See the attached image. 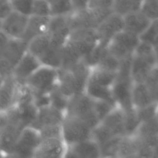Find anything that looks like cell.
I'll return each instance as SVG.
<instances>
[{"instance_id":"1","label":"cell","mask_w":158,"mask_h":158,"mask_svg":"<svg viewBox=\"0 0 158 158\" xmlns=\"http://www.w3.org/2000/svg\"><path fill=\"white\" fill-rule=\"evenodd\" d=\"M58 69L41 65L26 80L25 85L34 94H49L57 86Z\"/></svg>"},{"instance_id":"2","label":"cell","mask_w":158,"mask_h":158,"mask_svg":"<svg viewBox=\"0 0 158 158\" xmlns=\"http://www.w3.org/2000/svg\"><path fill=\"white\" fill-rule=\"evenodd\" d=\"M62 138L68 146L91 137L92 128L83 120L65 114L61 123Z\"/></svg>"},{"instance_id":"3","label":"cell","mask_w":158,"mask_h":158,"mask_svg":"<svg viewBox=\"0 0 158 158\" xmlns=\"http://www.w3.org/2000/svg\"><path fill=\"white\" fill-rule=\"evenodd\" d=\"M140 42L139 37L126 30H122L116 34L106 46L108 53L119 60H123L132 56L136 46Z\"/></svg>"},{"instance_id":"4","label":"cell","mask_w":158,"mask_h":158,"mask_svg":"<svg viewBox=\"0 0 158 158\" xmlns=\"http://www.w3.org/2000/svg\"><path fill=\"white\" fill-rule=\"evenodd\" d=\"M65 114L74 116L94 128L99 123L93 107V101L84 93L75 95L69 100Z\"/></svg>"},{"instance_id":"5","label":"cell","mask_w":158,"mask_h":158,"mask_svg":"<svg viewBox=\"0 0 158 158\" xmlns=\"http://www.w3.org/2000/svg\"><path fill=\"white\" fill-rule=\"evenodd\" d=\"M41 140V136L37 130L26 127L22 131L13 151L7 155L10 158H33Z\"/></svg>"},{"instance_id":"6","label":"cell","mask_w":158,"mask_h":158,"mask_svg":"<svg viewBox=\"0 0 158 158\" xmlns=\"http://www.w3.org/2000/svg\"><path fill=\"white\" fill-rule=\"evenodd\" d=\"M8 113L9 117V123L0 132V151L5 156L13 151L22 131L26 127L12 109L9 110Z\"/></svg>"},{"instance_id":"7","label":"cell","mask_w":158,"mask_h":158,"mask_svg":"<svg viewBox=\"0 0 158 158\" xmlns=\"http://www.w3.org/2000/svg\"><path fill=\"white\" fill-rule=\"evenodd\" d=\"M68 41L83 59L98 44L99 38L95 29H80L70 31Z\"/></svg>"},{"instance_id":"8","label":"cell","mask_w":158,"mask_h":158,"mask_svg":"<svg viewBox=\"0 0 158 158\" xmlns=\"http://www.w3.org/2000/svg\"><path fill=\"white\" fill-rule=\"evenodd\" d=\"M131 76L117 74V80L112 88V94L116 105L124 111L134 109L131 101Z\"/></svg>"},{"instance_id":"9","label":"cell","mask_w":158,"mask_h":158,"mask_svg":"<svg viewBox=\"0 0 158 158\" xmlns=\"http://www.w3.org/2000/svg\"><path fill=\"white\" fill-rule=\"evenodd\" d=\"M123 29V16L114 12H111L95 28L99 38V43L106 46L110 40Z\"/></svg>"},{"instance_id":"10","label":"cell","mask_w":158,"mask_h":158,"mask_svg":"<svg viewBox=\"0 0 158 158\" xmlns=\"http://www.w3.org/2000/svg\"><path fill=\"white\" fill-rule=\"evenodd\" d=\"M29 16L12 11L1 22L0 30L9 39H22Z\"/></svg>"},{"instance_id":"11","label":"cell","mask_w":158,"mask_h":158,"mask_svg":"<svg viewBox=\"0 0 158 158\" xmlns=\"http://www.w3.org/2000/svg\"><path fill=\"white\" fill-rule=\"evenodd\" d=\"M65 114L51 104L37 109L36 116L29 127L40 131L48 127L60 125L63 120Z\"/></svg>"},{"instance_id":"12","label":"cell","mask_w":158,"mask_h":158,"mask_svg":"<svg viewBox=\"0 0 158 158\" xmlns=\"http://www.w3.org/2000/svg\"><path fill=\"white\" fill-rule=\"evenodd\" d=\"M41 65L40 60L26 51L14 66L11 74L19 84H25L31 74Z\"/></svg>"},{"instance_id":"13","label":"cell","mask_w":158,"mask_h":158,"mask_svg":"<svg viewBox=\"0 0 158 158\" xmlns=\"http://www.w3.org/2000/svg\"><path fill=\"white\" fill-rule=\"evenodd\" d=\"M67 151V145L63 138L42 140L34 153L33 158H63Z\"/></svg>"},{"instance_id":"14","label":"cell","mask_w":158,"mask_h":158,"mask_svg":"<svg viewBox=\"0 0 158 158\" xmlns=\"http://www.w3.org/2000/svg\"><path fill=\"white\" fill-rule=\"evenodd\" d=\"M18 86L12 74L4 77L0 83V111H9L13 107Z\"/></svg>"},{"instance_id":"15","label":"cell","mask_w":158,"mask_h":158,"mask_svg":"<svg viewBox=\"0 0 158 158\" xmlns=\"http://www.w3.org/2000/svg\"><path fill=\"white\" fill-rule=\"evenodd\" d=\"M27 51V43L22 39H9L6 48L0 56L9 67L13 69L23 54Z\"/></svg>"},{"instance_id":"16","label":"cell","mask_w":158,"mask_h":158,"mask_svg":"<svg viewBox=\"0 0 158 158\" xmlns=\"http://www.w3.org/2000/svg\"><path fill=\"white\" fill-rule=\"evenodd\" d=\"M99 123L106 128L114 137L124 136V110L119 106H115Z\"/></svg>"},{"instance_id":"17","label":"cell","mask_w":158,"mask_h":158,"mask_svg":"<svg viewBox=\"0 0 158 158\" xmlns=\"http://www.w3.org/2000/svg\"><path fill=\"white\" fill-rule=\"evenodd\" d=\"M157 63L132 55L131 63V77L132 83H143Z\"/></svg>"},{"instance_id":"18","label":"cell","mask_w":158,"mask_h":158,"mask_svg":"<svg viewBox=\"0 0 158 158\" xmlns=\"http://www.w3.org/2000/svg\"><path fill=\"white\" fill-rule=\"evenodd\" d=\"M131 101L134 109L140 110L157 103V99L153 96L145 83H132Z\"/></svg>"},{"instance_id":"19","label":"cell","mask_w":158,"mask_h":158,"mask_svg":"<svg viewBox=\"0 0 158 158\" xmlns=\"http://www.w3.org/2000/svg\"><path fill=\"white\" fill-rule=\"evenodd\" d=\"M123 18L124 24L123 29L138 37L153 21L143 15L140 10L126 14Z\"/></svg>"},{"instance_id":"20","label":"cell","mask_w":158,"mask_h":158,"mask_svg":"<svg viewBox=\"0 0 158 158\" xmlns=\"http://www.w3.org/2000/svg\"><path fill=\"white\" fill-rule=\"evenodd\" d=\"M67 149L77 158H101L100 145L92 138L69 145Z\"/></svg>"},{"instance_id":"21","label":"cell","mask_w":158,"mask_h":158,"mask_svg":"<svg viewBox=\"0 0 158 158\" xmlns=\"http://www.w3.org/2000/svg\"><path fill=\"white\" fill-rule=\"evenodd\" d=\"M57 88L63 95L69 99L82 93L71 71L62 68L58 69Z\"/></svg>"},{"instance_id":"22","label":"cell","mask_w":158,"mask_h":158,"mask_svg":"<svg viewBox=\"0 0 158 158\" xmlns=\"http://www.w3.org/2000/svg\"><path fill=\"white\" fill-rule=\"evenodd\" d=\"M49 17H40L35 15L29 16L27 26L22 40L28 43L34 37L47 33Z\"/></svg>"},{"instance_id":"23","label":"cell","mask_w":158,"mask_h":158,"mask_svg":"<svg viewBox=\"0 0 158 158\" xmlns=\"http://www.w3.org/2000/svg\"><path fill=\"white\" fill-rule=\"evenodd\" d=\"M51 45V36L49 33L42 34L27 43V51L38 60H40L49 49Z\"/></svg>"},{"instance_id":"24","label":"cell","mask_w":158,"mask_h":158,"mask_svg":"<svg viewBox=\"0 0 158 158\" xmlns=\"http://www.w3.org/2000/svg\"><path fill=\"white\" fill-rule=\"evenodd\" d=\"M140 146V140L136 135L123 136L120 142L117 158H125L136 154Z\"/></svg>"},{"instance_id":"25","label":"cell","mask_w":158,"mask_h":158,"mask_svg":"<svg viewBox=\"0 0 158 158\" xmlns=\"http://www.w3.org/2000/svg\"><path fill=\"white\" fill-rule=\"evenodd\" d=\"M141 3L140 0H115L113 12L123 16L130 12L140 10Z\"/></svg>"},{"instance_id":"26","label":"cell","mask_w":158,"mask_h":158,"mask_svg":"<svg viewBox=\"0 0 158 158\" xmlns=\"http://www.w3.org/2000/svg\"><path fill=\"white\" fill-rule=\"evenodd\" d=\"M123 136H116L100 145V154L101 158L117 157L118 154L120 142Z\"/></svg>"},{"instance_id":"27","label":"cell","mask_w":158,"mask_h":158,"mask_svg":"<svg viewBox=\"0 0 158 158\" xmlns=\"http://www.w3.org/2000/svg\"><path fill=\"white\" fill-rule=\"evenodd\" d=\"M52 15H69L73 11L72 0H47Z\"/></svg>"},{"instance_id":"28","label":"cell","mask_w":158,"mask_h":158,"mask_svg":"<svg viewBox=\"0 0 158 158\" xmlns=\"http://www.w3.org/2000/svg\"><path fill=\"white\" fill-rule=\"evenodd\" d=\"M158 39V24L157 19L153 20L148 27L139 35V40L141 42L149 43L157 47Z\"/></svg>"},{"instance_id":"29","label":"cell","mask_w":158,"mask_h":158,"mask_svg":"<svg viewBox=\"0 0 158 158\" xmlns=\"http://www.w3.org/2000/svg\"><path fill=\"white\" fill-rule=\"evenodd\" d=\"M49 100H50V104L52 106L65 114L69 99L60 92V89L57 88V86L55 89L49 93Z\"/></svg>"},{"instance_id":"30","label":"cell","mask_w":158,"mask_h":158,"mask_svg":"<svg viewBox=\"0 0 158 158\" xmlns=\"http://www.w3.org/2000/svg\"><path fill=\"white\" fill-rule=\"evenodd\" d=\"M92 100V99H91ZM93 101V107H94V114L98 120L99 123L114 109L116 105L112 104L106 101H101V100H94Z\"/></svg>"},{"instance_id":"31","label":"cell","mask_w":158,"mask_h":158,"mask_svg":"<svg viewBox=\"0 0 158 158\" xmlns=\"http://www.w3.org/2000/svg\"><path fill=\"white\" fill-rule=\"evenodd\" d=\"M140 11L151 20L157 19L158 0H143Z\"/></svg>"},{"instance_id":"32","label":"cell","mask_w":158,"mask_h":158,"mask_svg":"<svg viewBox=\"0 0 158 158\" xmlns=\"http://www.w3.org/2000/svg\"><path fill=\"white\" fill-rule=\"evenodd\" d=\"M12 10L26 16L32 15L33 0H9Z\"/></svg>"},{"instance_id":"33","label":"cell","mask_w":158,"mask_h":158,"mask_svg":"<svg viewBox=\"0 0 158 158\" xmlns=\"http://www.w3.org/2000/svg\"><path fill=\"white\" fill-rule=\"evenodd\" d=\"M40 17L51 16V9L47 0H33L32 15Z\"/></svg>"},{"instance_id":"34","label":"cell","mask_w":158,"mask_h":158,"mask_svg":"<svg viewBox=\"0 0 158 158\" xmlns=\"http://www.w3.org/2000/svg\"><path fill=\"white\" fill-rule=\"evenodd\" d=\"M136 112L140 123L156 118L157 117V103H153L142 109L136 110Z\"/></svg>"},{"instance_id":"35","label":"cell","mask_w":158,"mask_h":158,"mask_svg":"<svg viewBox=\"0 0 158 158\" xmlns=\"http://www.w3.org/2000/svg\"><path fill=\"white\" fill-rule=\"evenodd\" d=\"M39 132L41 136L42 140L49 138H59V137L62 138L61 124L45 127L40 130Z\"/></svg>"},{"instance_id":"36","label":"cell","mask_w":158,"mask_h":158,"mask_svg":"<svg viewBox=\"0 0 158 158\" xmlns=\"http://www.w3.org/2000/svg\"><path fill=\"white\" fill-rule=\"evenodd\" d=\"M158 77H157V67L153 69L151 73L148 75L143 83L149 88L150 91L156 99H157V87H158Z\"/></svg>"},{"instance_id":"37","label":"cell","mask_w":158,"mask_h":158,"mask_svg":"<svg viewBox=\"0 0 158 158\" xmlns=\"http://www.w3.org/2000/svg\"><path fill=\"white\" fill-rule=\"evenodd\" d=\"M114 1L115 0H90L88 9L113 12Z\"/></svg>"},{"instance_id":"38","label":"cell","mask_w":158,"mask_h":158,"mask_svg":"<svg viewBox=\"0 0 158 158\" xmlns=\"http://www.w3.org/2000/svg\"><path fill=\"white\" fill-rule=\"evenodd\" d=\"M90 0H72L73 11L88 9Z\"/></svg>"},{"instance_id":"39","label":"cell","mask_w":158,"mask_h":158,"mask_svg":"<svg viewBox=\"0 0 158 158\" xmlns=\"http://www.w3.org/2000/svg\"><path fill=\"white\" fill-rule=\"evenodd\" d=\"M12 6L9 3V0L6 2L3 5H2L0 7V19L2 20L3 19L6 18L7 15H9L11 12H12Z\"/></svg>"},{"instance_id":"40","label":"cell","mask_w":158,"mask_h":158,"mask_svg":"<svg viewBox=\"0 0 158 158\" xmlns=\"http://www.w3.org/2000/svg\"><path fill=\"white\" fill-rule=\"evenodd\" d=\"M9 117L8 111H0V132L7 126Z\"/></svg>"},{"instance_id":"41","label":"cell","mask_w":158,"mask_h":158,"mask_svg":"<svg viewBox=\"0 0 158 158\" xmlns=\"http://www.w3.org/2000/svg\"><path fill=\"white\" fill-rule=\"evenodd\" d=\"M9 38H8L1 30H0V56L2 53L3 50L6 48L8 42H9Z\"/></svg>"},{"instance_id":"42","label":"cell","mask_w":158,"mask_h":158,"mask_svg":"<svg viewBox=\"0 0 158 158\" xmlns=\"http://www.w3.org/2000/svg\"><path fill=\"white\" fill-rule=\"evenodd\" d=\"M63 158H77V157H76L74 154H73L72 153H71L70 151H69V150L67 149V151H66V154H65L64 157H63Z\"/></svg>"},{"instance_id":"43","label":"cell","mask_w":158,"mask_h":158,"mask_svg":"<svg viewBox=\"0 0 158 158\" xmlns=\"http://www.w3.org/2000/svg\"><path fill=\"white\" fill-rule=\"evenodd\" d=\"M6 1H7V0H0V7H1L2 5L4 4Z\"/></svg>"},{"instance_id":"44","label":"cell","mask_w":158,"mask_h":158,"mask_svg":"<svg viewBox=\"0 0 158 158\" xmlns=\"http://www.w3.org/2000/svg\"><path fill=\"white\" fill-rule=\"evenodd\" d=\"M3 78H4V77H3L2 75H1V74H0V83H1L2 81Z\"/></svg>"},{"instance_id":"45","label":"cell","mask_w":158,"mask_h":158,"mask_svg":"<svg viewBox=\"0 0 158 158\" xmlns=\"http://www.w3.org/2000/svg\"><path fill=\"white\" fill-rule=\"evenodd\" d=\"M4 157H5L4 154H3L2 153L1 151H0V158H4Z\"/></svg>"},{"instance_id":"46","label":"cell","mask_w":158,"mask_h":158,"mask_svg":"<svg viewBox=\"0 0 158 158\" xmlns=\"http://www.w3.org/2000/svg\"><path fill=\"white\" fill-rule=\"evenodd\" d=\"M1 22H2V20L0 19V28H1Z\"/></svg>"},{"instance_id":"47","label":"cell","mask_w":158,"mask_h":158,"mask_svg":"<svg viewBox=\"0 0 158 158\" xmlns=\"http://www.w3.org/2000/svg\"><path fill=\"white\" fill-rule=\"evenodd\" d=\"M108 158H117V157H108Z\"/></svg>"},{"instance_id":"48","label":"cell","mask_w":158,"mask_h":158,"mask_svg":"<svg viewBox=\"0 0 158 158\" xmlns=\"http://www.w3.org/2000/svg\"><path fill=\"white\" fill-rule=\"evenodd\" d=\"M140 1H141V2H143V0H140Z\"/></svg>"}]
</instances>
